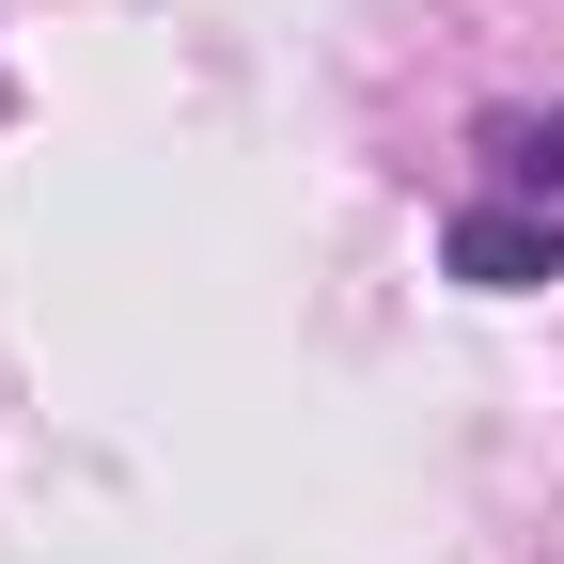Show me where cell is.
I'll list each match as a JSON object with an SVG mask.
<instances>
[{
    "label": "cell",
    "mask_w": 564,
    "mask_h": 564,
    "mask_svg": "<svg viewBox=\"0 0 564 564\" xmlns=\"http://www.w3.org/2000/svg\"><path fill=\"white\" fill-rule=\"evenodd\" d=\"M440 267L470 282V299H533V282H564V204H455Z\"/></svg>",
    "instance_id": "cell-1"
},
{
    "label": "cell",
    "mask_w": 564,
    "mask_h": 564,
    "mask_svg": "<svg viewBox=\"0 0 564 564\" xmlns=\"http://www.w3.org/2000/svg\"><path fill=\"white\" fill-rule=\"evenodd\" d=\"M486 158L518 204H564V110H486Z\"/></svg>",
    "instance_id": "cell-2"
}]
</instances>
